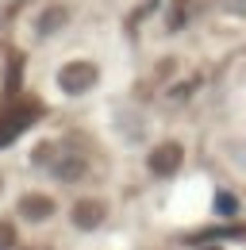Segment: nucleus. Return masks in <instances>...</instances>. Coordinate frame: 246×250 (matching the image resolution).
Segmentation results:
<instances>
[{
	"label": "nucleus",
	"mask_w": 246,
	"mask_h": 250,
	"mask_svg": "<svg viewBox=\"0 0 246 250\" xmlns=\"http://www.w3.org/2000/svg\"><path fill=\"white\" fill-rule=\"evenodd\" d=\"M96 65L92 62H65L58 69V85H62V93H69V96H81V93H89L92 85H96Z\"/></svg>",
	"instance_id": "nucleus-2"
},
{
	"label": "nucleus",
	"mask_w": 246,
	"mask_h": 250,
	"mask_svg": "<svg viewBox=\"0 0 246 250\" xmlns=\"http://www.w3.org/2000/svg\"><path fill=\"white\" fill-rule=\"evenodd\" d=\"M12 247H16V227L0 223V250H12Z\"/></svg>",
	"instance_id": "nucleus-9"
},
{
	"label": "nucleus",
	"mask_w": 246,
	"mask_h": 250,
	"mask_svg": "<svg viewBox=\"0 0 246 250\" xmlns=\"http://www.w3.org/2000/svg\"><path fill=\"white\" fill-rule=\"evenodd\" d=\"M62 23H65V8L54 4V8H46V12L39 16V35H54Z\"/></svg>",
	"instance_id": "nucleus-7"
},
{
	"label": "nucleus",
	"mask_w": 246,
	"mask_h": 250,
	"mask_svg": "<svg viewBox=\"0 0 246 250\" xmlns=\"http://www.w3.org/2000/svg\"><path fill=\"white\" fill-rule=\"evenodd\" d=\"M73 223H77L81 231L100 227V223H104V204H100V200H77V204H73Z\"/></svg>",
	"instance_id": "nucleus-5"
},
{
	"label": "nucleus",
	"mask_w": 246,
	"mask_h": 250,
	"mask_svg": "<svg viewBox=\"0 0 246 250\" xmlns=\"http://www.w3.org/2000/svg\"><path fill=\"white\" fill-rule=\"evenodd\" d=\"M20 216L31 219V223H42V219L54 216V200H50V196H42V192H31V196L20 200Z\"/></svg>",
	"instance_id": "nucleus-4"
},
{
	"label": "nucleus",
	"mask_w": 246,
	"mask_h": 250,
	"mask_svg": "<svg viewBox=\"0 0 246 250\" xmlns=\"http://www.w3.org/2000/svg\"><path fill=\"white\" fill-rule=\"evenodd\" d=\"M35 120H39V116H35V108H23V112H12V116H8L4 124H0V146H8V143H12V139H16L20 131H23V127H31Z\"/></svg>",
	"instance_id": "nucleus-6"
},
{
	"label": "nucleus",
	"mask_w": 246,
	"mask_h": 250,
	"mask_svg": "<svg viewBox=\"0 0 246 250\" xmlns=\"http://www.w3.org/2000/svg\"><path fill=\"white\" fill-rule=\"evenodd\" d=\"M42 166H50V173L58 177V181H81L85 177V154H77V150H69V146H54V154L50 150H42L39 154Z\"/></svg>",
	"instance_id": "nucleus-1"
},
{
	"label": "nucleus",
	"mask_w": 246,
	"mask_h": 250,
	"mask_svg": "<svg viewBox=\"0 0 246 250\" xmlns=\"http://www.w3.org/2000/svg\"><path fill=\"white\" fill-rule=\"evenodd\" d=\"M181 162H184L181 143H162V146H154L150 158H146V166H150L154 177H173V173L181 169Z\"/></svg>",
	"instance_id": "nucleus-3"
},
{
	"label": "nucleus",
	"mask_w": 246,
	"mask_h": 250,
	"mask_svg": "<svg viewBox=\"0 0 246 250\" xmlns=\"http://www.w3.org/2000/svg\"><path fill=\"white\" fill-rule=\"evenodd\" d=\"M0 192H4V177H0Z\"/></svg>",
	"instance_id": "nucleus-11"
},
{
	"label": "nucleus",
	"mask_w": 246,
	"mask_h": 250,
	"mask_svg": "<svg viewBox=\"0 0 246 250\" xmlns=\"http://www.w3.org/2000/svg\"><path fill=\"white\" fill-rule=\"evenodd\" d=\"M231 8H239V12H246V0H231Z\"/></svg>",
	"instance_id": "nucleus-10"
},
{
	"label": "nucleus",
	"mask_w": 246,
	"mask_h": 250,
	"mask_svg": "<svg viewBox=\"0 0 246 250\" xmlns=\"http://www.w3.org/2000/svg\"><path fill=\"white\" fill-rule=\"evenodd\" d=\"M204 250H219V247H204Z\"/></svg>",
	"instance_id": "nucleus-12"
},
{
	"label": "nucleus",
	"mask_w": 246,
	"mask_h": 250,
	"mask_svg": "<svg viewBox=\"0 0 246 250\" xmlns=\"http://www.w3.org/2000/svg\"><path fill=\"white\" fill-rule=\"evenodd\" d=\"M215 204H219V216H235V212H239L231 192H219V196H215Z\"/></svg>",
	"instance_id": "nucleus-8"
}]
</instances>
